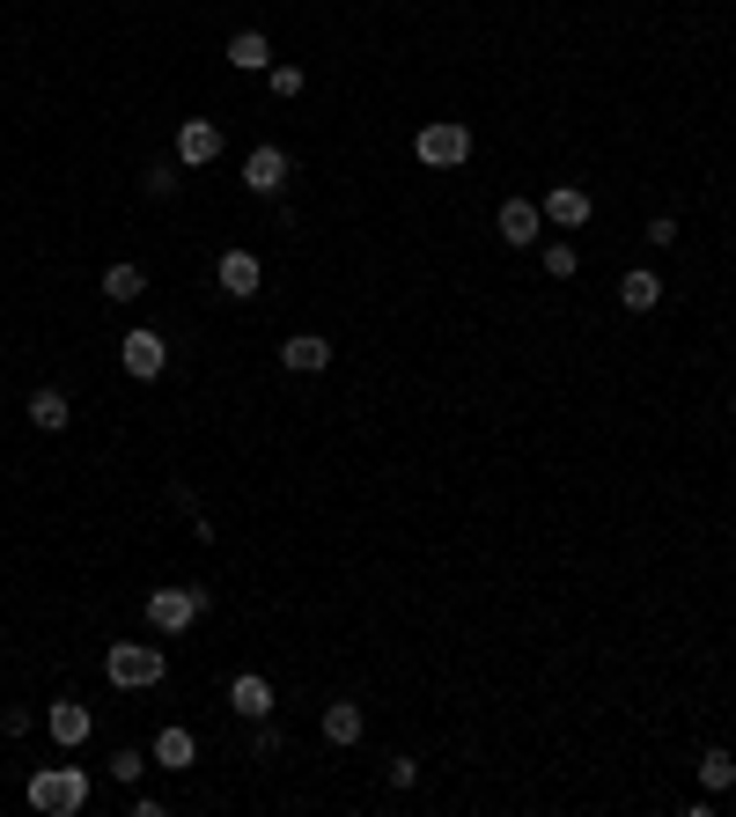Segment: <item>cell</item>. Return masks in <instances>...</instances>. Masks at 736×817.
<instances>
[{
	"instance_id": "12",
	"label": "cell",
	"mask_w": 736,
	"mask_h": 817,
	"mask_svg": "<svg viewBox=\"0 0 736 817\" xmlns=\"http://www.w3.org/2000/svg\"><path fill=\"white\" fill-rule=\"evenodd\" d=\"M244 184H250L258 199H272L280 184H288V155H280V148H250V155H244Z\"/></svg>"
},
{
	"instance_id": "20",
	"label": "cell",
	"mask_w": 736,
	"mask_h": 817,
	"mask_svg": "<svg viewBox=\"0 0 736 817\" xmlns=\"http://www.w3.org/2000/svg\"><path fill=\"white\" fill-rule=\"evenodd\" d=\"M700 781H707L714 795H722V788H736V759H729V751H707V759H700Z\"/></svg>"
},
{
	"instance_id": "9",
	"label": "cell",
	"mask_w": 736,
	"mask_h": 817,
	"mask_svg": "<svg viewBox=\"0 0 736 817\" xmlns=\"http://www.w3.org/2000/svg\"><path fill=\"white\" fill-rule=\"evenodd\" d=\"M280 369H288V376H324V369H332V339H317V332H294L288 347H280Z\"/></svg>"
},
{
	"instance_id": "25",
	"label": "cell",
	"mask_w": 736,
	"mask_h": 817,
	"mask_svg": "<svg viewBox=\"0 0 736 817\" xmlns=\"http://www.w3.org/2000/svg\"><path fill=\"white\" fill-rule=\"evenodd\" d=\"M648 244L670 250V244H678V222H670V214H656V222H648Z\"/></svg>"
},
{
	"instance_id": "16",
	"label": "cell",
	"mask_w": 736,
	"mask_h": 817,
	"mask_svg": "<svg viewBox=\"0 0 736 817\" xmlns=\"http://www.w3.org/2000/svg\"><path fill=\"white\" fill-rule=\"evenodd\" d=\"M74 421V405H67V391H30V427H45V435H59V427Z\"/></svg>"
},
{
	"instance_id": "23",
	"label": "cell",
	"mask_w": 736,
	"mask_h": 817,
	"mask_svg": "<svg viewBox=\"0 0 736 817\" xmlns=\"http://www.w3.org/2000/svg\"><path fill=\"white\" fill-rule=\"evenodd\" d=\"M272 97H302V67H266Z\"/></svg>"
},
{
	"instance_id": "10",
	"label": "cell",
	"mask_w": 736,
	"mask_h": 817,
	"mask_svg": "<svg viewBox=\"0 0 736 817\" xmlns=\"http://www.w3.org/2000/svg\"><path fill=\"white\" fill-rule=\"evenodd\" d=\"M538 228H545V214L538 206H531V199H509V206H501V214H493V236H501V244H538Z\"/></svg>"
},
{
	"instance_id": "2",
	"label": "cell",
	"mask_w": 736,
	"mask_h": 817,
	"mask_svg": "<svg viewBox=\"0 0 736 817\" xmlns=\"http://www.w3.org/2000/svg\"><path fill=\"white\" fill-rule=\"evenodd\" d=\"M163 670H170V656L147 641H119L111 656H103V678L119 685V693H147V685H163Z\"/></svg>"
},
{
	"instance_id": "11",
	"label": "cell",
	"mask_w": 736,
	"mask_h": 817,
	"mask_svg": "<svg viewBox=\"0 0 736 817\" xmlns=\"http://www.w3.org/2000/svg\"><path fill=\"white\" fill-rule=\"evenodd\" d=\"M147 759H155V766H170V773H192V766H199V737L185 729V721H170V729L155 737V751H147Z\"/></svg>"
},
{
	"instance_id": "22",
	"label": "cell",
	"mask_w": 736,
	"mask_h": 817,
	"mask_svg": "<svg viewBox=\"0 0 736 817\" xmlns=\"http://www.w3.org/2000/svg\"><path fill=\"white\" fill-rule=\"evenodd\" d=\"M575 266H582L575 244H545V272H553V280H575Z\"/></svg>"
},
{
	"instance_id": "24",
	"label": "cell",
	"mask_w": 736,
	"mask_h": 817,
	"mask_svg": "<svg viewBox=\"0 0 736 817\" xmlns=\"http://www.w3.org/2000/svg\"><path fill=\"white\" fill-rule=\"evenodd\" d=\"M141 184H147V199H170V192H177V170H170V163H155Z\"/></svg>"
},
{
	"instance_id": "5",
	"label": "cell",
	"mask_w": 736,
	"mask_h": 817,
	"mask_svg": "<svg viewBox=\"0 0 736 817\" xmlns=\"http://www.w3.org/2000/svg\"><path fill=\"white\" fill-rule=\"evenodd\" d=\"M214 155H221V125L214 119H185V125H177V163H185V170H207Z\"/></svg>"
},
{
	"instance_id": "8",
	"label": "cell",
	"mask_w": 736,
	"mask_h": 817,
	"mask_svg": "<svg viewBox=\"0 0 736 817\" xmlns=\"http://www.w3.org/2000/svg\"><path fill=\"white\" fill-rule=\"evenodd\" d=\"M45 729L67 743V751H81V743H89V729H97V715H89L81 700H52V707H45Z\"/></svg>"
},
{
	"instance_id": "18",
	"label": "cell",
	"mask_w": 736,
	"mask_h": 817,
	"mask_svg": "<svg viewBox=\"0 0 736 817\" xmlns=\"http://www.w3.org/2000/svg\"><path fill=\"white\" fill-rule=\"evenodd\" d=\"M324 737H332V743H361V707H354V700H332V707H324Z\"/></svg>"
},
{
	"instance_id": "3",
	"label": "cell",
	"mask_w": 736,
	"mask_h": 817,
	"mask_svg": "<svg viewBox=\"0 0 736 817\" xmlns=\"http://www.w3.org/2000/svg\"><path fill=\"white\" fill-rule=\"evenodd\" d=\"M413 155L427 163V170H457V163H471V125L465 119H435L413 133Z\"/></svg>"
},
{
	"instance_id": "19",
	"label": "cell",
	"mask_w": 736,
	"mask_h": 817,
	"mask_svg": "<svg viewBox=\"0 0 736 817\" xmlns=\"http://www.w3.org/2000/svg\"><path fill=\"white\" fill-rule=\"evenodd\" d=\"M103 295H111V302L147 295V272H141V266H111V272H103Z\"/></svg>"
},
{
	"instance_id": "21",
	"label": "cell",
	"mask_w": 736,
	"mask_h": 817,
	"mask_svg": "<svg viewBox=\"0 0 736 817\" xmlns=\"http://www.w3.org/2000/svg\"><path fill=\"white\" fill-rule=\"evenodd\" d=\"M141 773H147V751H133V743H125L119 759H111V781H125V788H133Z\"/></svg>"
},
{
	"instance_id": "13",
	"label": "cell",
	"mask_w": 736,
	"mask_h": 817,
	"mask_svg": "<svg viewBox=\"0 0 736 817\" xmlns=\"http://www.w3.org/2000/svg\"><path fill=\"white\" fill-rule=\"evenodd\" d=\"M228 707H236L244 721H266L272 715V685L258 678V670H244V678H228Z\"/></svg>"
},
{
	"instance_id": "7",
	"label": "cell",
	"mask_w": 736,
	"mask_h": 817,
	"mask_svg": "<svg viewBox=\"0 0 736 817\" xmlns=\"http://www.w3.org/2000/svg\"><path fill=\"white\" fill-rule=\"evenodd\" d=\"M119 361H125V376H163V361H170V347H163V332H125V347H119Z\"/></svg>"
},
{
	"instance_id": "1",
	"label": "cell",
	"mask_w": 736,
	"mask_h": 817,
	"mask_svg": "<svg viewBox=\"0 0 736 817\" xmlns=\"http://www.w3.org/2000/svg\"><path fill=\"white\" fill-rule=\"evenodd\" d=\"M30 810H37V817H74V810H89V773H81V766H45V773H30Z\"/></svg>"
},
{
	"instance_id": "17",
	"label": "cell",
	"mask_w": 736,
	"mask_h": 817,
	"mask_svg": "<svg viewBox=\"0 0 736 817\" xmlns=\"http://www.w3.org/2000/svg\"><path fill=\"white\" fill-rule=\"evenodd\" d=\"M618 302H626L634 317H648V310L662 302V280H656V272H626V280H618Z\"/></svg>"
},
{
	"instance_id": "14",
	"label": "cell",
	"mask_w": 736,
	"mask_h": 817,
	"mask_svg": "<svg viewBox=\"0 0 736 817\" xmlns=\"http://www.w3.org/2000/svg\"><path fill=\"white\" fill-rule=\"evenodd\" d=\"M538 214H545L553 228H582V222H589V192H582V184H553Z\"/></svg>"
},
{
	"instance_id": "26",
	"label": "cell",
	"mask_w": 736,
	"mask_h": 817,
	"mask_svg": "<svg viewBox=\"0 0 736 817\" xmlns=\"http://www.w3.org/2000/svg\"><path fill=\"white\" fill-rule=\"evenodd\" d=\"M729 421H736V398H729Z\"/></svg>"
},
{
	"instance_id": "15",
	"label": "cell",
	"mask_w": 736,
	"mask_h": 817,
	"mask_svg": "<svg viewBox=\"0 0 736 817\" xmlns=\"http://www.w3.org/2000/svg\"><path fill=\"white\" fill-rule=\"evenodd\" d=\"M228 67H244V75H266V67H272L266 30H236V37H228Z\"/></svg>"
},
{
	"instance_id": "6",
	"label": "cell",
	"mask_w": 736,
	"mask_h": 817,
	"mask_svg": "<svg viewBox=\"0 0 736 817\" xmlns=\"http://www.w3.org/2000/svg\"><path fill=\"white\" fill-rule=\"evenodd\" d=\"M214 280H221V295H258L266 288V266L250 258V250H221V266H214Z\"/></svg>"
},
{
	"instance_id": "4",
	"label": "cell",
	"mask_w": 736,
	"mask_h": 817,
	"mask_svg": "<svg viewBox=\"0 0 736 817\" xmlns=\"http://www.w3.org/2000/svg\"><path fill=\"white\" fill-rule=\"evenodd\" d=\"M192 619H207V590H155L147 596V626L155 634H185Z\"/></svg>"
}]
</instances>
